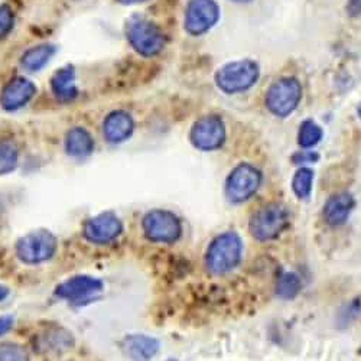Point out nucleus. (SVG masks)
<instances>
[{"label": "nucleus", "mask_w": 361, "mask_h": 361, "mask_svg": "<svg viewBox=\"0 0 361 361\" xmlns=\"http://www.w3.org/2000/svg\"><path fill=\"white\" fill-rule=\"evenodd\" d=\"M37 94V85L23 77L11 80L0 94V104L8 111H16L25 107Z\"/></svg>", "instance_id": "13"}, {"label": "nucleus", "mask_w": 361, "mask_h": 361, "mask_svg": "<svg viewBox=\"0 0 361 361\" xmlns=\"http://www.w3.org/2000/svg\"><path fill=\"white\" fill-rule=\"evenodd\" d=\"M169 361H175V360H169Z\"/></svg>", "instance_id": "34"}, {"label": "nucleus", "mask_w": 361, "mask_h": 361, "mask_svg": "<svg viewBox=\"0 0 361 361\" xmlns=\"http://www.w3.org/2000/svg\"><path fill=\"white\" fill-rule=\"evenodd\" d=\"M226 128L219 116H205L200 118L191 130V142L201 150H214L224 143Z\"/></svg>", "instance_id": "12"}, {"label": "nucleus", "mask_w": 361, "mask_h": 361, "mask_svg": "<svg viewBox=\"0 0 361 361\" xmlns=\"http://www.w3.org/2000/svg\"><path fill=\"white\" fill-rule=\"evenodd\" d=\"M15 25V15L9 5L0 6V39L5 38Z\"/></svg>", "instance_id": "26"}, {"label": "nucleus", "mask_w": 361, "mask_h": 361, "mask_svg": "<svg viewBox=\"0 0 361 361\" xmlns=\"http://www.w3.org/2000/svg\"><path fill=\"white\" fill-rule=\"evenodd\" d=\"M122 221L113 213H103L88 219L81 228L82 238L94 246H106L113 243L122 234Z\"/></svg>", "instance_id": "8"}, {"label": "nucleus", "mask_w": 361, "mask_h": 361, "mask_svg": "<svg viewBox=\"0 0 361 361\" xmlns=\"http://www.w3.org/2000/svg\"><path fill=\"white\" fill-rule=\"evenodd\" d=\"M314 172L308 168H300L292 180V188L299 198H308L312 191Z\"/></svg>", "instance_id": "22"}, {"label": "nucleus", "mask_w": 361, "mask_h": 361, "mask_svg": "<svg viewBox=\"0 0 361 361\" xmlns=\"http://www.w3.org/2000/svg\"><path fill=\"white\" fill-rule=\"evenodd\" d=\"M354 198L350 194L331 197L324 207V219L331 226H341L347 221L354 208Z\"/></svg>", "instance_id": "18"}, {"label": "nucleus", "mask_w": 361, "mask_h": 361, "mask_svg": "<svg viewBox=\"0 0 361 361\" xmlns=\"http://www.w3.org/2000/svg\"><path fill=\"white\" fill-rule=\"evenodd\" d=\"M348 12L354 16L361 15V0H350V2H348Z\"/></svg>", "instance_id": "29"}, {"label": "nucleus", "mask_w": 361, "mask_h": 361, "mask_svg": "<svg viewBox=\"0 0 361 361\" xmlns=\"http://www.w3.org/2000/svg\"><path fill=\"white\" fill-rule=\"evenodd\" d=\"M300 289V281L293 274H286L278 281L276 293L283 299H292Z\"/></svg>", "instance_id": "25"}, {"label": "nucleus", "mask_w": 361, "mask_h": 361, "mask_svg": "<svg viewBox=\"0 0 361 361\" xmlns=\"http://www.w3.org/2000/svg\"><path fill=\"white\" fill-rule=\"evenodd\" d=\"M235 2H249V0H235Z\"/></svg>", "instance_id": "33"}, {"label": "nucleus", "mask_w": 361, "mask_h": 361, "mask_svg": "<svg viewBox=\"0 0 361 361\" xmlns=\"http://www.w3.org/2000/svg\"><path fill=\"white\" fill-rule=\"evenodd\" d=\"M58 252V238L48 230L31 231L15 245V255L20 263L38 266L49 262Z\"/></svg>", "instance_id": "1"}, {"label": "nucleus", "mask_w": 361, "mask_h": 361, "mask_svg": "<svg viewBox=\"0 0 361 361\" xmlns=\"http://www.w3.org/2000/svg\"><path fill=\"white\" fill-rule=\"evenodd\" d=\"M358 116H360V118H361V104L358 106Z\"/></svg>", "instance_id": "32"}, {"label": "nucleus", "mask_w": 361, "mask_h": 361, "mask_svg": "<svg viewBox=\"0 0 361 361\" xmlns=\"http://www.w3.org/2000/svg\"><path fill=\"white\" fill-rule=\"evenodd\" d=\"M9 296V289L5 288L4 285H0V302H4V300Z\"/></svg>", "instance_id": "30"}, {"label": "nucleus", "mask_w": 361, "mask_h": 361, "mask_svg": "<svg viewBox=\"0 0 361 361\" xmlns=\"http://www.w3.org/2000/svg\"><path fill=\"white\" fill-rule=\"evenodd\" d=\"M126 38L143 56H154L165 47V37L159 26L142 16H133L128 20Z\"/></svg>", "instance_id": "3"}, {"label": "nucleus", "mask_w": 361, "mask_h": 361, "mask_svg": "<svg viewBox=\"0 0 361 361\" xmlns=\"http://www.w3.org/2000/svg\"><path fill=\"white\" fill-rule=\"evenodd\" d=\"M19 147L11 140H0V176L13 172L19 165Z\"/></svg>", "instance_id": "21"}, {"label": "nucleus", "mask_w": 361, "mask_h": 361, "mask_svg": "<svg viewBox=\"0 0 361 361\" xmlns=\"http://www.w3.org/2000/svg\"><path fill=\"white\" fill-rule=\"evenodd\" d=\"M66 150L71 158L82 159L94 152V139L84 128L75 126L66 135Z\"/></svg>", "instance_id": "16"}, {"label": "nucleus", "mask_w": 361, "mask_h": 361, "mask_svg": "<svg viewBox=\"0 0 361 361\" xmlns=\"http://www.w3.org/2000/svg\"><path fill=\"white\" fill-rule=\"evenodd\" d=\"M260 183L262 175L255 166L249 164L238 165L227 179V197L233 202H243L257 191Z\"/></svg>", "instance_id": "10"}, {"label": "nucleus", "mask_w": 361, "mask_h": 361, "mask_svg": "<svg viewBox=\"0 0 361 361\" xmlns=\"http://www.w3.org/2000/svg\"><path fill=\"white\" fill-rule=\"evenodd\" d=\"M135 123L129 113L117 110L110 113L103 122V135L109 143H122L133 133Z\"/></svg>", "instance_id": "15"}, {"label": "nucleus", "mask_w": 361, "mask_h": 361, "mask_svg": "<svg viewBox=\"0 0 361 361\" xmlns=\"http://www.w3.org/2000/svg\"><path fill=\"white\" fill-rule=\"evenodd\" d=\"M220 19V8L214 0H191L185 13V29L191 35L209 31Z\"/></svg>", "instance_id": "11"}, {"label": "nucleus", "mask_w": 361, "mask_h": 361, "mask_svg": "<svg viewBox=\"0 0 361 361\" xmlns=\"http://www.w3.org/2000/svg\"><path fill=\"white\" fill-rule=\"evenodd\" d=\"M242 252L243 245L240 237L233 231L224 233L209 245L205 257L207 267L216 275L227 274L238 264Z\"/></svg>", "instance_id": "2"}, {"label": "nucleus", "mask_w": 361, "mask_h": 361, "mask_svg": "<svg viewBox=\"0 0 361 361\" xmlns=\"http://www.w3.org/2000/svg\"><path fill=\"white\" fill-rule=\"evenodd\" d=\"M118 4H123V5H136V4H143L147 2V0H117Z\"/></svg>", "instance_id": "31"}, {"label": "nucleus", "mask_w": 361, "mask_h": 361, "mask_svg": "<svg viewBox=\"0 0 361 361\" xmlns=\"http://www.w3.org/2000/svg\"><path fill=\"white\" fill-rule=\"evenodd\" d=\"M319 159L318 154L314 152H308V150H302V152H299L296 155H293L292 161L293 164H308V162H317Z\"/></svg>", "instance_id": "27"}, {"label": "nucleus", "mask_w": 361, "mask_h": 361, "mask_svg": "<svg viewBox=\"0 0 361 361\" xmlns=\"http://www.w3.org/2000/svg\"><path fill=\"white\" fill-rule=\"evenodd\" d=\"M13 326L12 317H0V337L6 336Z\"/></svg>", "instance_id": "28"}, {"label": "nucleus", "mask_w": 361, "mask_h": 361, "mask_svg": "<svg viewBox=\"0 0 361 361\" xmlns=\"http://www.w3.org/2000/svg\"><path fill=\"white\" fill-rule=\"evenodd\" d=\"M75 340L68 329L61 325H45L34 338V348L47 357H61L74 348Z\"/></svg>", "instance_id": "9"}, {"label": "nucleus", "mask_w": 361, "mask_h": 361, "mask_svg": "<svg viewBox=\"0 0 361 361\" xmlns=\"http://www.w3.org/2000/svg\"><path fill=\"white\" fill-rule=\"evenodd\" d=\"M0 361H31L26 347L19 343L0 344Z\"/></svg>", "instance_id": "24"}, {"label": "nucleus", "mask_w": 361, "mask_h": 361, "mask_svg": "<svg viewBox=\"0 0 361 361\" xmlns=\"http://www.w3.org/2000/svg\"><path fill=\"white\" fill-rule=\"evenodd\" d=\"M55 52L56 48L51 44L32 47L22 55L20 66L29 73H37L51 61V58L55 55Z\"/></svg>", "instance_id": "20"}, {"label": "nucleus", "mask_w": 361, "mask_h": 361, "mask_svg": "<svg viewBox=\"0 0 361 361\" xmlns=\"http://www.w3.org/2000/svg\"><path fill=\"white\" fill-rule=\"evenodd\" d=\"M103 289L102 281L93 276H74L56 286L55 295L59 299L68 300V302H80V300L94 296Z\"/></svg>", "instance_id": "14"}, {"label": "nucleus", "mask_w": 361, "mask_h": 361, "mask_svg": "<svg viewBox=\"0 0 361 361\" xmlns=\"http://www.w3.org/2000/svg\"><path fill=\"white\" fill-rule=\"evenodd\" d=\"M52 93L63 102H71L77 97L78 90L75 84V71L73 67L58 70L51 78Z\"/></svg>", "instance_id": "19"}, {"label": "nucleus", "mask_w": 361, "mask_h": 361, "mask_svg": "<svg viewBox=\"0 0 361 361\" xmlns=\"http://www.w3.org/2000/svg\"><path fill=\"white\" fill-rule=\"evenodd\" d=\"M123 350L132 361H150L159 350V343L147 336H129L123 341Z\"/></svg>", "instance_id": "17"}, {"label": "nucleus", "mask_w": 361, "mask_h": 361, "mask_svg": "<svg viewBox=\"0 0 361 361\" xmlns=\"http://www.w3.org/2000/svg\"><path fill=\"white\" fill-rule=\"evenodd\" d=\"M289 223L286 208L281 204H267L262 207L250 220V233L260 242L278 237Z\"/></svg>", "instance_id": "5"}, {"label": "nucleus", "mask_w": 361, "mask_h": 361, "mask_svg": "<svg viewBox=\"0 0 361 361\" xmlns=\"http://www.w3.org/2000/svg\"><path fill=\"white\" fill-rule=\"evenodd\" d=\"M322 137L321 128L312 122V120H305V122L300 125L299 129V145L302 147H312L315 146Z\"/></svg>", "instance_id": "23"}, {"label": "nucleus", "mask_w": 361, "mask_h": 361, "mask_svg": "<svg viewBox=\"0 0 361 361\" xmlns=\"http://www.w3.org/2000/svg\"><path fill=\"white\" fill-rule=\"evenodd\" d=\"M142 227L145 235L155 243H173L183 231L178 217L165 209H154L147 213L143 217Z\"/></svg>", "instance_id": "6"}, {"label": "nucleus", "mask_w": 361, "mask_h": 361, "mask_svg": "<svg viewBox=\"0 0 361 361\" xmlns=\"http://www.w3.org/2000/svg\"><path fill=\"white\" fill-rule=\"evenodd\" d=\"M259 67L252 59H243L224 66L216 75L217 85L227 94L242 93L256 84Z\"/></svg>", "instance_id": "4"}, {"label": "nucleus", "mask_w": 361, "mask_h": 361, "mask_svg": "<svg viewBox=\"0 0 361 361\" xmlns=\"http://www.w3.org/2000/svg\"><path fill=\"white\" fill-rule=\"evenodd\" d=\"M302 97V87L295 78H282L269 88L266 106L275 116L286 117L299 104Z\"/></svg>", "instance_id": "7"}]
</instances>
